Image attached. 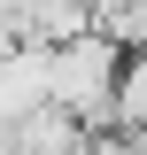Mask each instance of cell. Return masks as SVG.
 Instances as JSON below:
<instances>
[{"mask_svg":"<svg viewBox=\"0 0 147 155\" xmlns=\"http://www.w3.org/2000/svg\"><path fill=\"white\" fill-rule=\"evenodd\" d=\"M47 93L77 116L116 109V47L109 39H70L62 54H47Z\"/></svg>","mask_w":147,"mask_h":155,"instance_id":"obj_1","label":"cell"}]
</instances>
